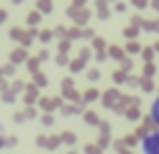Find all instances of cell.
<instances>
[{
    "mask_svg": "<svg viewBox=\"0 0 159 154\" xmlns=\"http://www.w3.org/2000/svg\"><path fill=\"white\" fill-rule=\"evenodd\" d=\"M144 154H159V137L154 132L144 137Z\"/></svg>",
    "mask_w": 159,
    "mask_h": 154,
    "instance_id": "cell-1",
    "label": "cell"
},
{
    "mask_svg": "<svg viewBox=\"0 0 159 154\" xmlns=\"http://www.w3.org/2000/svg\"><path fill=\"white\" fill-rule=\"evenodd\" d=\"M0 132H2V127H0Z\"/></svg>",
    "mask_w": 159,
    "mask_h": 154,
    "instance_id": "cell-2",
    "label": "cell"
}]
</instances>
